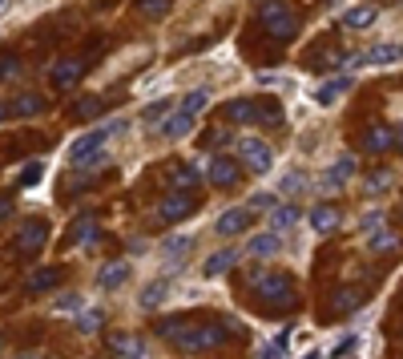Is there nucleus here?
<instances>
[{
    "instance_id": "1",
    "label": "nucleus",
    "mask_w": 403,
    "mask_h": 359,
    "mask_svg": "<svg viewBox=\"0 0 403 359\" xmlns=\"http://www.w3.org/2000/svg\"><path fill=\"white\" fill-rule=\"evenodd\" d=\"M117 129H121L117 122L85 129V134L69 146V161H73L77 170H97V166H105V158H109V154H105V141H109V134H117Z\"/></svg>"
},
{
    "instance_id": "2",
    "label": "nucleus",
    "mask_w": 403,
    "mask_h": 359,
    "mask_svg": "<svg viewBox=\"0 0 403 359\" xmlns=\"http://www.w3.org/2000/svg\"><path fill=\"white\" fill-rule=\"evenodd\" d=\"M238 331V323L234 319H222V323H202V327H194V323H186L182 331H177L174 347L177 351H206V347H222L226 343V335Z\"/></svg>"
},
{
    "instance_id": "3",
    "label": "nucleus",
    "mask_w": 403,
    "mask_h": 359,
    "mask_svg": "<svg viewBox=\"0 0 403 359\" xmlns=\"http://www.w3.org/2000/svg\"><path fill=\"white\" fill-rule=\"evenodd\" d=\"M258 21L266 25V33L275 41H294L299 37V16L290 13L287 0H263L258 4Z\"/></svg>"
},
{
    "instance_id": "4",
    "label": "nucleus",
    "mask_w": 403,
    "mask_h": 359,
    "mask_svg": "<svg viewBox=\"0 0 403 359\" xmlns=\"http://www.w3.org/2000/svg\"><path fill=\"white\" fill-rule=\"evenodd\" d=\"M254 295L275 311H294V303H299L294 283H290L287 274H258V279H254Z\"/></svg>"
},
{
    "instance_id": "5",
    "label": "nucleus",
    "mask_w": 403,
    "mask_h": 359,
    "mask_svg": "<svg viewBox=\"0 0 403 359\" xmlns=\"http://www.w3.org/2000/svg\"><path fill=\"white\" fill-rule=\"evenodd\" d=\"M238 154H242L238 161H242L250 173H266L270 166H275V149L266 146L263 137H250V134H246V137L238 141Z\"/></svg>"
},
{
    "instance_id": "6",
    "label": "nucleus",
    "mask_w": 403,
    "mask_h": 359,
    "mask_svg": "<svg viewBox=\"0 0 403 359\" xmlns=\"http://www.w3.org/2000/svg\"><path fill=\"white\" fill-rule=\"evenodd\" d=\"M206 178H210V186L230 190L242 178V161L234 158V154H214V158L206 161Z\"/></svg>"
},
{
    "instance_id": "7",
    "label": "nucleus",
    "mask_w": 403,
    "mask_h": 359,
    "mask_svg": "<svg viewBox=\"0 0 403 359\" xmlns=\"http://www.w3.org/2000/svg\"><path fill=\"white\" fill-rule=\"evenodd\" d=\"M194 210H198V198H194V194H182V190H174V194H165V198H162V206H158V218L174 226V223H186Z\"/></svg>"
},
{
    "instance_id": "8",
    "label": "nucleus",
    "mask_w": 403,
    "mask_h": 359,
    "mask_svg": "<svg viewBox=\"0 0 403 359\" xmlns=\"http://www.w3.org/2000/svg\"><path fill=\"white\" fill-rule=\"evenodd\" d=\"M45 242H49V223H45V218H25V223H21V230H16V242H13V247L21 250V254H37Z\"/></svg>"
},
{
    "instance_id": "9",
    "label": "nucleus",
    "mask_w": 403,
    "mask_h": 359,
    "mask_svg": "<svg viewBox=\"0 0 403 359\" xmlns=\"http://www.w3.org/2000/svg\"><path fill=\"white\" fill-rule=\"evenodd\" d=\"M351 173H355V154H343L339 161H331L327 170H323V178H319V190L335 194V190H343L347 182H351Z\"/></svg>"
},
{
    "instance_id": "10",
    "label": "nucleus",
    "mask_w": 403,
    "mask_h": 359,
    "mask_svg": "<svg viewBox=\"0 0 403 359\" xmlns=\"http://www.w3.org/2000/svg\"><path fill=\"white\" fill-rule=\"evenodd\" d=\"M37 113H45V97L40 93H21L16 101H4V122H21V117H37Z\"/></svg>"
},
{
    "instance_id": "11",
    "label": "nucleus",
    "mask_w": 403,
    "mask_h": 359,
    "mask_svg": "<svg viewBox=\"0 0 403 359\" xmlns=\"http://www.w3.org/2000/svg\"><path fill=\"white\" fill-rule=\"evenodd\" d=\"M226 117L238 125H258V117H263V101H250V97H234L226 105Z\"/></svg>"
},
{
    "instance_id": "12",
    "label": "nucleus",
    "mask_w": 403,
    "mask_h": 359,
    "mask_svg": "<svg viewBox=\"0 0 403 359\" xmlns=\"http://www.w3.org/2000/svg\"><path fill=\"white\" fill-rule=\"evenodd\" d=\"M395 141H399V129H391V125H375V129H367V134H363V149H367V154H387Z\"/></svg>"
},
{
    "instance_id": "13",
    "label": "nucleus",
    "mask_w": 403,
    "mask_h": 359,
    "mask_svg": "<svg viewBox=\"0 0 403 359\" xmlns=\"http://www.w3.org/2000/svg\"><path fill=\"white\" fill-rule=\"evenodd\" d=\"M246 226H250V206H234V210H226V214L214 223V230H218L222 238H230V235H242Z\"/></svg>"
},
{
    "instance_id": "14",
    "label": "nucleus",
    "mask_w": 403,
    "mask_h": 359,
    "mask_svg": "<svg viewBox=\"0 0 403 359\" xmlns=\"http://www.w3.org/2000/svg\"><path fill=\"white\" fill-rule=\"evenodd\" d=\"M81 69H85V65L77 61V57H65V61H57L49 69V77H53V85H57V89H69V85L81 81Z\"/></svg>"
},
{
    "instance_id": "15",
    "label": "nucleus",
    "mask_w": 403,
    "mask_h": 359,
    "mask_svg": "<svg viewBox=\"0 0 403 359\" xmlns=\"http://www.w3.org/2000/svg\"><path fill=\"white\" fill-rule=\"evenodd\" d=\"M375 16H379L375 4H355V9H347V13H343V28H351V33H363V28L375 25Z\"/></svg>"
},
{
    "instance_id": "16",
    "label": "nucleus",
    "mask_w": 403,
    "mask_h": 359,
    "mask_svg": "<svg viewBox=\"0 0 403 359\" xmlns=\"http://www.w3.org/2000/svg\"><path fill=\"white\" fill-rule=\"evenodd\" d=\"M129 279V262H105L97 274V286L101 291H117V286H126Z\"/></svg>"
},
{
    "instance_id": "17",
    "label": "nucleus",
    "mask_w": 403,
    "mask_h": 359,
    "mask_svg": "<svg viewBox=\"0 0 403 359\" xmlns=\"http://www.w3.org/2000/svg\"><path fill=\"white\" fill-rule=\"evenodd\" d=\"M162 134L170 137V141H177V137H189V134H194V117H189V113H182V109H174V113L162 122Z\"/></svg>"
},
{
    "instance_id": "18",
    "label": "nucleus",
    "mask_w": 403,
    "mask_h": 359,
    "mask_svg": "<svg viewBox=\"0 0 403 359\" xmlns=\"http://www.w3.org/2000/svg\"><path fill=\"white\" fill-rule=\"evenodd\" d=\"M282 247V238H278V230H263V235H254L250 242H246V250H250L254 259H270L275 250Z\"/></svg>"
},
{
    "instance_id": "19",
    "label": "nucleus",
    "mask_w": 403,
    "mask_h": 359,
    "mask_svg": "<svg viewBox=\"0 0 403 359\" xmlns=\"http://www.w3.org/2000/svg\"><path fill=\"white\" fill-rule=\"evenodd\" d=\"M234 262H238V250H218V254H210V259L202 262V274H206V279H218V274H226Z\"/></svg>"
},
{
    "instance_id": "20",
    "label": "nucleus",
    "mask_w": 403,
    "mask_h": 359,
    "mask_svg": "<svg viewBox=\"0 0 403 359\" xmlns=\"http://www.w3.org/2000/svg\"><path fill=\"white\" fill-rule=\"evenodd\" d=\"M395 57H403L399 45H375V49L359 53V65H371V69H379V65H391Z\"/></svg>"
},
{
    "instance_id": "21",
    "label": "nucleus",
    "mask_w": 403,
    "mask_h": 359,
    "mask_svg": "<svg viewBox=\"0 0 403 359\" xmlns=\"http://www.w3.org/2000/svg\"><path fill=\"white\" fill-rule=\"evenodd\" d=\"M347 89H351V77H331V81H323V85H319L315 101H319V105H335Z\"/></svg>"
},
{
    "instance_id": "22",
    "label": "nucleus",
    "mask_w": 403,
    "mask_h": 359,
    "mask_svg": "<svg viewBox=\"0 0 403 359\" xmlns=\"http://www.w3.org/2000/svg\"><path fill=\"white\" fill-rule=\"evenodd\" d=\"M307 218H311V230H319V235H331V230L339 226V210H335V206H327V202H323V206H315Z\"/></svg>"
},
{
    "instance_id": "23",
    "label": "nucleus",
    "mask_w": 403,
    "mask_h": 359,
    "mask_svg": "<svg viewBox=\"0 0 403 359\" xmlns=\"http://www.w3.org/2000/svg\"><path fill=\"white\" fill-rule=\"evenodd\" d=\"M57 283H61V271H57V267H40V271H33V279H28V291H33V295H45V291H53Z\"/></svg>"
},
{
    "instance_id": "24",
    "label": "nucleus",
    "mask_w": 403,
    "mask_h": 359,
    "mask_svg": "<svg viewBox=\"0 0 403 359\" xmlns=\"http://www.w3.org/2000/svg\"><path fill=\"white\" fill-rule=\"evenodd\" d=\"M97 223H93V214H81V218H77L73 223V242H81V247H93V242H97Z\"/></svg>"
},
{
    "instance_id": "25",
    "label": "nucleus",
    "mask_w": 403,
    "mask_h": 359,
    "mask_svg": "<svg viewBox=\"0 0 403 359\" xmlns=\"http://www.w3.org/2000/svg\"><path fill=\"white\" fill-rule=\"evenodd\" d=\"M299 218H302L299 206H290V202L287 206H275V210H270V230H290Z\"/></svg>"
},
{
    "instance_id": "26",
    "label": "nucleus",
    "mask_w": 403,
    "mask_h": 359,
    "mask_svg": "<svg viewBox=\"0 0 403 359\" xmlns=\"http://www.w3.org/2000/svg\"><path fill=\"white\" fill-rule=\"evenodd\" d=\"M206 105H210V89H189L186 97H182V105H177V109L189 113V117H198Z\"/></svg>"
},
{
    "instance_id": "27",
    "label": "nucleus",
    "mask_w": 403,
    "mask_h": 359,
    "mask_svg": "<svg viewBox=\"0 0 403 359\" xmlns=\"http://www.w3.org/2000/svg\"><path fill=\"white\" fill-rule=\"evenodd\" d=\"M101 327H105V311L89 307L85 315H77V331H81V335H97Z\"/></svg>"
},
{
    "instance_id": "28",
    "label": "nucleus",
    "mask_w": 403,
    "mask_h": 359,
    "mask_svg": "<svg viewBox=\"0 0 403 359\" xmlns=\"http://www.w3.org/2000/svg\"><path fill=\"white\" fill-rule=\"evenodd\" d=\"M165 295H170V279H158V283H150L141 291V307H158Z\"/></svg>"
},
{
    "instance_id": "29",
    "label": "nucleus",
    "mask_w": 403,
    "mask_h": 359,
    "mask_svg": "<svg viewBox=\"0 0 403 359\" xmlns=\"http://www.w3.org/2000/svg\"><path fill=\"white\" fill-rule=\"evenodd\" d=\"M101 109H105V101H101V97H85V101H77V105H73V117L89 122V117H97Z\"/></svg>"
},
{
    "instance_id": "30",
    "label": "nucleus",
    "mask_w": 403,
    "mask_h": 359,
    "mask_svg": "<svg viewBox=\"0 0 403 359\" xmlns=\"http://www.w3.org/2000/svg\"><path fill=\"white\" fill-rule=\"evenodd\" d=\"M114 351H117L121 359H141V355H145V351H141V343H138V339H129V335L114 339Z\"/></svg>"
},
{
    "instance_id": "31",
    "label": "nucleus",
    "mask_w": 403,
    "mask_h": 359,
    "mask_svg": "<svg viewBox=\"0 0 403 359\" xmlns=\"http://www.w3.org/2000/svg\"><path fill=\"white\" fill-rule=\"evenodd\" d=\"M40 173H45V166H40V161H28L25 170L16 173V186H21V190H28V186H37V182H40Z\"/></svg>"
},
{
    "instance_id": "32",
    "label": "nucleus",
    "mask_w": 403,
    "mask_h": 359,
    "mask_svg": "<svg viewBox=\"0 0 403 359\" xmlns=\"http://www.w3.org/2000/svg\"><path fill=\"white\" fill-rule=\"evenodd\" d=\"M186 250H189V235H177V238H165V242H162L165 259H182Z\"/></svg>"
},
{
    "instance_id": "33",
    "label": "nucleus",
    "mask_w": 403,
    "mask_h": 359,
    "mask_svg": "<svg viewBox=\"0 0 403 359\" xmlns=\"http://www.w3.org/2000/svg\"><path fill=\"white\" fill-rule=\"evenodd\" d=\"M359 303H363V295H359V291L351 286V291H343V295L335 299V311H339V315H347V311H355Z\"/></svg>"
},
{
    "instance_id": "34",
    "label": "nucleus",
    "mask_w": 403,
    "mask_h": 359,
    "mask_svg": "<svg viewBox=\"0 0 403 359\" xmlns=\"http://www.w3.org/2000/svg\"><path fill=\"white\" fill-rule=\"evenodd\" d=\"M258 125H282V109H278V101H263V117Z\"/></svg>"
},
{
    "instance_id": "35",
    "label": "nucleus",
    "mask_w": 403,
    "mask_h": 359,
    "mask_svg": "<svg viewBox=\"0 0 403 359\" xmlns=\"http://www.w3.org/2000/svg\"><path fill=\"white\" fill-rule=\"evenodd\" d=\"M138 9L145 16H165L170 13V0H138Z\"/></svg>"
},
{
    "instance_id": "36",
    "label": "nucleus",
    "mask_w": 403,
    "mask_h": 359,
    "mask_svg": "<svg viewBox=\"0 0 403 359\" xmlns=\"http://www.w3.org/2000/svg\"><path fill=\"white\" fill-rule=\"evenodd\" d=\"M363 235H383V214L379 210H371V214H363Z\"/></svg>"
},
{
    "instance_id": "37",
    "label": "nucleus",
    "mask_w": 403,
    "mask_h": 359,
    "mask_svg": "<svg viewBox=\"0 0 403 359\" xmlns=\"http://www.w3.org/2000/svg\"><path fill=\"white\" fill-rule=\"evenodd\" d=\"M170 105H174L170 97H165V101H153L150 109L141 113V122H158V117H165V113H170Z\"/></svg>"
},
{
    "instance_id": "38",
    "label": "nucleus",
    "mask_w": 403,
    "mask_h": 359,
    "mask_svg": "<svg viewBox=\"0 0 403 359\" xmlns=\"http://www.w3.org/2000/svg\"><path fill=\"white\" fill-rule=\"evenodd\" d=\"M287 339H290V335L282 331V335H278V339H275V343H270V347H266V351H263V359H282V355H287Z\"/></svg>"
},
{
    "instance_id": "39",
    "label": "nucleus",
    "mask_w": 403,
    "mask_h": 359,
    "mask_svg": "<svg viewBox=\"0 0 403 359\" xmlns=\"http://www.w3.org/2000/svg\"><path fill=\"white\" fill-rule=\"evenodd\" d=\"M367 190H371V194H383V190H391V173H387V170H379L375 178L367 182Z\"/></svg>"
},
{
    "instance_id": "40",
    "label": "nucleus",
    "mask_w": 403,
    "mask_h": 359,
    "mask_svg": "<svg viewBox=\"0 0 403 359\" xmlns=\"http://www.w3.org/2000/svg\"><path fill=\"white\" fill-rule=\"evenodd\" d=\"M21 77V61H16V53H4V81H13Z\"/></svg>"
},
{
    "instance_id": "41",
    "label": "nucleus",
    "mask_w": 403,
    "mask_h": 359,
    "mask_svg": "<svg viewBox=\"0 0 403 359\" xmlns=\"http://www.w3.org/2000/svg\"><path fill=\"white\" fill-rule=\"evenodd\" d=\"M391 247H395V235H387V230H383V235H375V242H371V250H379V254H387Z\"/></svg>"
},
{
    "instance_id": "42",
    "label": "nucleus",
    "mask_w": 403,
    "mask_h": 359,
    "mask_svg": "<svg viewBox=\"0 0 403 359\" xmlns=\"http://www.w3.org/2000/svg\"><path fill=\"white\" fill-rule=\"evenodd\" d=\"M355 347H359V339H355V335H343L339 343H335V355H351Z\"/></svg>"
},
{
    "instance_id": "43",
    "label": "nucleus",
    "mask_w": 403,
    "mask_h": 359,
    "mask_svg": "<svg viewBox=\"0 0 403 359\" xmlns=\"http://www.w3.org/2000/svg\"><path fill=\"white\" fill-rule=\"evenodd\" d=\"M282 190H287V194H299V190H302V178H299V173H287V178H282Z\"/></svg>"
},
{
    "instance_id": "44",
    "label": "nucleus",
    "mask_w": 403,
    "mask_h": 359,
    "mask_svg": "<svg viewBox=\"0 0 403 359\" xmlns=\"http://www.w3.org/2000/svg\"><path fill=\"white\" fill-rule=\"evenodd\" d=\"M73 307H81V295H61L57 299V311H73Z\"/></svg>"
},
{
    "instance_id": "45",
    "label": "nucleus",
    "mask_w": 403,
    "mask_h": 359,
    "mask_svg": "<svg viewBox=\"0 0 403 359\" xmlns=\"http://www.w3.org/2000/svg\"><path fill=\"white\" fill-rule=\"evenodd\" d=\"M254 206H275V194H254V198H250V210H254Z\"/></svg>"
},
{
    "instance_id": "46",
    "label": "nucleus",
    "mask_w": 403,
    "mask_h": 359,
    "mask_svg": "<svg viewBox=\"0 0 403 359\" xmlns=\"http://www.w3.org/2000/svg\"><path fill=\"white\" fill-rule=\"evenodd\" d=\"M0 214H4V223L13 218V194H4V202H0Z\"/></svg>"
},
{
    "instance_id": "47",
    "label": "nucleus",
    "mask_w": 403,
    "mask_h": 359,
    "mask_svg": "<svg viewBox=\"0 0 403 359\" xmlns=\"http://www.w3.org/2000/svg\"><path fill=\"white\" fill-rule=\"evenodd\" d=\"M302 359H323V355H319V351H307V355H302Z\"/></svg>"
},
{
    "instance_id": "48",
    "label": "nucleus",
    "mask_w": 403,
    "mask_h": 359,
    "mask_svg": "<svg viewBox=\"0 0 403 359\" xmlns=\"http://www.w3.org/2000/svg\"><path fill=\"white\" fill-rule=\"evenodd\" d=\"M399 146H403V129H399Z\"/></svg>"
},
{
    "instance_id": "49",
    "label": "nucleus",
    "mask_w": 403,
    "mask_h": 359,
    "mask_svg": "<svg viewBox=\"0 0 403 359\" xmlns=\"http://www.w3.org/2000/svg\"><path fill=\"white\" fill-rule=\"evenodd\" d=\"M399 49H403V45H399Z\"/></svg>"
}]
</instances>
